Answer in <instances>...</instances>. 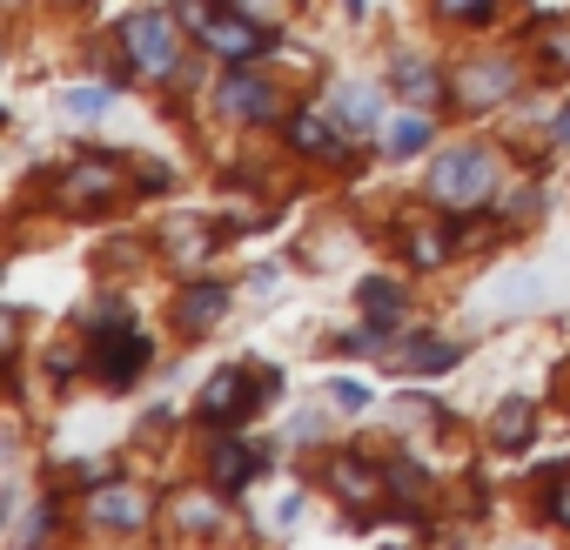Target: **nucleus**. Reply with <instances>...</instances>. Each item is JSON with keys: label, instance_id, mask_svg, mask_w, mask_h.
Listing matches in <instances>:
<instances>
[{"label": "nucleus", "instance_id": "obj_1", "mask_svg": "<svg viewBox=\"0 0 570 550\" xmlns=\"http://www.w3.org/2000/svg\"><path fill=\"white\" fill-rule=\"evenodd\" d=\"M490 188H497V168H490L483 148H450V155H436V168H430V195H436V202L470 208V202H483Z\"/></svg>", "mask_w": 570, "mask_h": 550}, {"label": "nucleus", "instance_id": "obj_2", "mask_svg": "<svg viewBox=\"0 0 570 550\" xmlns=\"http://www.w3.org/2000/svg\"><path fill=\"white\" fill-rule=\"evenodd\" d=\"M282 390V376L275 370H222L208 390H202V416L208 423H242L262 396H275Z\"/></svg>", "mask_w": 570, "mask_h": 550}, {"label": "nucleus", "instance_id": "obj_3", "mask_svg": "<svg viewBox=\"0 0 570 550\" xmlns=\"http://www.w3.org/2000/svg\"><path fill=\"white\" fill-rule=\"evenodd\" d=\"M121 41H128V55H135L141 75H168L175 68V28H168V14H135L121 28Z\"/></svg>", "mask_w": 570, "mask_h": 550}, {"label": "nucleus", "instance_id": "obj_4", "mask_svg": "<svg viewBox=\"0 0 570 550\" xmlns=\"http://www.w3.org/2000/svg\"><path fill=\"white\" fill-rule=\"evenodd\" d=\"M141 363H148V336H135V330H121V336H101V356H95V370H101V383H135L141 376Z\"/></svg>", "mask_w": 570, "mask_h": 550}, {"label": "nucleus", "instance_id": "obj_5", "mask_svg": "<svg viewBox=\"0 0 570 550\" xmlns=\"http://www.w3.org/2000/svg\"><path fill=\"white\" fill-rule=\"evenodd\" d=\"M202 41H208L222 61H248V55H262V48H268V35H262L255 21H235V14H215V21L202 28Z\"/></svg>", "mask_w": 570, "mask_h": 550}, {"label": "nucleus", "instance_id": "obj_6", "mask_svg": "<svg viewBox=\"0 0 570 550\" xmlns=\"http://www.w3.org/2000/svg\"><path fill=\"white\" fill-rule=\"evenodd\" d=\"M215 101H222V115H235V121H268V115H275V95H268V81H255V75H228V81L215 88Z\"/></svg>", "mask_w": 570, "mask_h": 550}, {"label": "nucleus", "instance_id": "obj_7", "mask_svg": "<svg viewBox=\"0 0 570 550\" xmlns=\"http://www.w3.org/2000/svg\"><path fill=\"white\" fill-rule=\"evenodd\" d=\"M95 523L101 530H141L148 523V497L141 490H101L95 497Z\"/></svg>", "mask_w": 570, "mask_h": 550}, {"label": "nucleus", "instance_id": "obj_8", "mask_svg": "<svg viewBox=\"0 0 570 550\" xmlns=\"http://www.w3.org/2000/svg\"><path fill=\"white\" fill-rule=\"evenodd\" d=\"M108 188H115L108 161H81V168H68V181H61V202H68V208H95V202H108Z\"/></svg>", "mask_w": 570, "mask_h": 550}, {"label": "nucleus", "instance_id": "obj_9", "mask_svg": "<svg viewBox=\"0 0 570 550\" xmlns=\"http://www.w3.org/2000/svg\"><path fill=\"white\" fill-rule=\"evenodd\" d=\"M530 423H537V403H530V396H510V403L497 410V423H490V443H497V450H523V443H530Z\"/></svg>", "mask_w": 570, "mask_h": 550}, {"label": "nucleus", "instance_id": "obj_10", "mask_svg": "<svg viewBox=\"0 0 570 550\" xmlns=\"http://www.w3.org/2000/svg\"><path fill=\"white\" fill-rule=\"evenodd\" d=\"M228 316V289L222 283H195L188 296H181V330H208V323H222Z\"/></svg>", "mask_w": 570, "mask_h": 550}, {"label": "nucleus", "instance_id": "obj_11", "mask_svg": "<svg viewBox=\"0 0 570 550\" xmlns=\"http://www.w3.org/2000/svg\"><path fill=\"white\" fill-rule=\"evenodd\" d=\"M330 483H336L350 503H363V497H383V483H390V477H383V470H370V463H356V456H336V463H330Z\"/></svg>", "mask_w": 570, "mask_h": 550}, {"label": "nucleus", "instance_id": "obj_12", "mask_svg": "<svg viewBox=\"0 0 570 550\" xmlns=\"http://www.w3.org/2000/svg\"><path fill=\"white\" fill-rule=\"evenodd\" d=\"M289 141H296L303 155H330V161L343 155V141H336V128H330V115H296V121H289Z\"/></svg>", "mask_w": 570, "mask_h": 550}, {"label": "nucleus", "instance_id": "obj_13", "mask_svg": "<svg viewBox=\"0 0 570 550\" xmlns=\"http://www.w3.org/2000/svg\"><path fill=\"white\" fill-rule=\"evenodd\" d=\"M255 470H262V450H242V443H215V483H222V490H242Z\"/></svg>", "mask_w": 570, "mask_h": 550}, {"label": "nucleus", "instance_id": "obj_14", "mask_svg": "<svg viewBox=\"0 0 570 550\" xmlns=\"http://www.w3.org/2000/svg\"><path fill=\"white\" fill-rule=\"evenodd\" d=\"M510 88H517V68H510V61H490V68H470V81H463V95H470L476 108H483V101H503Z\"/></svg>", "mask_w": 570, "mask_h": 550}, {"label": "nucleus", "instance_id": "obj_15", "mask_svg": "<svg viewBox=\"0 0 570 550\" xmlns=\"http://www.w3.org/2000/svg\"><path fill=\"white\" fill-rule=\"evenodd\" d=\"M336 115H343V128H350V135H376V115H383V101H376V88H343Z\"/></svg>", "mask_w": 570, "mask_h": 550}, {"label": "nucleus", "instance_id": "obj_16", "mask_svg": "<svg viewBox=\"0 0 570 550\" xmlns=\"http://www.w3.org/2000/svg\"><path fill=\"white\" fill-rule=\"evenodd\" d=\"M396 88H403V95H410L416 108L443 95V81H436V68H430V61H403V68H396Z\"/></svg>", "mask_w": 570, "mask_h": 550}, {"label": "nucleus", "instance_id": "obj_17", "mask_svg": "<svg viewBox=\"0 0 570 550\" xmlns=\"http://www.w3.org/2000/svg\"><path fill=\"white\" fill-rule=\"evenodd\" d=\"M423 141H430V115H423V108H416V115H403V121L390 128V155H416Z\"/></svg>", "mask_w": 570, "mask_h": 550}, {"label": "nucleus", "instance_id": "obj_18", "mask_svg": "<svg viewBox=\"0 0 570 550\" xmlns=\"http://www.w3.org/2000/svg\"><path fill=\"white\" fill-rule=\"evenodd\" d=\"M456 356H463L456 343H416V350H403V363L423 370V376H430V370H456Z\"/></svg>", "mask_w": 570, "mask_h": 550}, {"label": "nucleus", "instance_id": "obj_19", "mask_svg": "<svg viewBox=\"0 0 570 550\" xmlns=\"http://www.w3.org/2000/svg\"><path fill=\"white\" fill-rule=\"evenodd\" d=\"M363 310H370L376 323H396V310H403V296H396L390 283H363Z\"/></svg>", "mask_w": 570, "mask_h": 550}, {"label": "nucleus", "instance_id": "obj_20", "mask_svg": "<svg viewBox=\"0 0 570 550\" xmlns=\"http://www.w3.org/2000/svg\"><path fill=\"white\" fill-rule=\"evenodd\" d=\"M61 108H68V115H81V121H95V115L108 108V88H68V95H61Z\"/></svg>", "mask_w": 570, "mask_h": 550}, {"label": "nucleus", "instance_id": "obj_21", "mask_svg": "<svg viewBox=\"0 0 570 550\" xmlns=\"http://www.w3.org/2000/svg\"><path fill=\"white\" fill-rule=\"evenodd\" d=\"M383 477H390V490H396L403 503H416V497H423V470H416V463H390Z\"/></svg>", "mask_w": 570, "mask_h": 550}, {"label": "nucleus", "instance_id": "obj_22", "mask_svg": "<svg viewBox=\"0 0 570 550\" xmlns=\"http://www.w3.org/2000/svg\"><path fill=\"white\" fill-rule=\"evenodd\" d=\"M330 396H336V410H350V416H356V410H370V390H363L356 376H336V383H330Z\"/></svg>", "mask_w": 570, "mask_h": 550}, {"label": "nucleus", "instance_id": "obj_23", "mask_svg": "<svg viewBox=\"0 0 570 550\" xmlns=\"http://www.w3.org/2000/svg\"><path fill=\"white\" fill-rule=\"evenodd\" d=\"M436 8H443L450 21H490V8H497V0H436Z\"/></svg>", "mask_w": 570, "mask_h": 550}, {"label": "nucleus", "instance_id": "obj_24", "mask_svg": "<svg viewBox=\"0 0 570 550\" xmlns=\"http://www.w3.org/2000/svg\"><path fill=\"white\" fill-rule=\"evenodd\" d=\"M443 248H450L443 235H410V255H416V262H443Z\"/></svg>", "mask_w": 570, "mask_h": 550}, {"label": "nucleus", "instance_id": "obj_25", "mask_svg": "<svg viewBox=\"0 0 570 550\" xmlns=\"http://www.w3.org/2000/svg\"><path fill=\"white\" fill-rule=\"evenodd\" d=\"M550 517H557V523H570V477L557 483V497H550Z\"/></svg>", "mask_w": 570, "mask_h": 550}, {"label": "nucleus", "instance_id": "obj_26", "mask_svg": "<svg viewBox=\"0 0 570 550\" xmlns=\"http://www.w3.org/2000/svg\"><path fill=\"white\" fill-rule=\"evenodd\" d=\"M550 135H557V141H570V108L557 115V128H550Z\"/></svg>", "mask_w": 570, "mask_h": 550}, {"label": "nucleus", "instance_id": "obj_27", "mask_svg": "<svg viewBox=\"0 0 570 550\" xmlns=\"http://www.w3.org/2000/svg\"><path fill=\"white\" fill-rule=\"evenodd\" d=\"M350 8H363V0H350Z\"/></svg>", "mask_w": 570, "mask_h": 550}]
</instances>
